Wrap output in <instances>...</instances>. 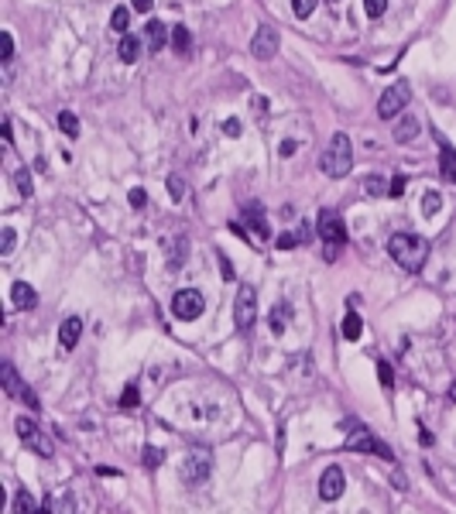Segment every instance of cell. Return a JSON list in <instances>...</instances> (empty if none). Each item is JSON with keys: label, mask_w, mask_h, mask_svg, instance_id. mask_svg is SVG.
<instances>
[{"label": "cell", "mask_w": 456, "mask_h": 514, "mask_svg": "<svg viewBox=\"0 0 456 514\" xmlns=\"http://www.w3.org/2000/svg\"><path fill=\"white\" fill-rule=\"evenodd\" d=\"M316 230H319V237L326 240V247H343L347 243V227H343L340 213H333V209H319Z\"/></svg>", "instance_id": "obj_9"}, {"label": "cell", "mask_w": 456, "mask_h": 514, "mask_svg": "<svg viewBox=\"0 0 456 514\" xmlns=\"http://www.w3.org/2000/svg\"><path fill=\"white\" fill-rule=\"evenodd\" d=\"M295 243H298V234H282L278 237V250H295Z\"/></svg>", "instance_id": "obj_39"}, {"label": "cell", "mask_w": 456, "mask_h": 514, "mask_svg": "<svg viewBox=\"0 0 456 514\" xmlns=\"http://www.w3.org/2000/svg\"><path fill=\"white\" fill-rule=\"evenodd\" d=\"M343 487H347V476L340 467H326L323 476H319V497L323 501H336V497H343Z\"/></svg>", "instance_id": "obj_12"}, {"label": "cell", "mask_w": 456, "mask_h": 514, "mask_svg": "<svg viewBox=\"0 0 456 514\" xmlns=\"http://www.w3.org/2000/svg\"><path fill=\"white\" fill-rule=\"evenodd\" d=\"M364 10H367V17H381L388 10V0H364Z\"/></svg>", "instance_id": "obj_37"}, {"label": "cell", "mask_w": 456, "mask_h": 514, "mask_svg": "<svg viewBox=\"0 0 456 514\" xmlns=\"http://www.w3.org/2000/svg\"><path fill=\"white\" fill-rule=\"evenodd\" d=\"M254 319H257V292L250 285H241L237 302H234V322H237L241 333H248L250 326H254Z\"/></svg>", "instance_id": "obj_7"}, {"label": "cell", "mask_w": 456, "mask_h": 514, "mask_svg": "<svg viewBox=\"0 0 456 514\" xmlns=\"http://www.w3.org/2000/svg\"><path fill=\"white\" fill-rule=\"evenodd\" d=\"M223 130H227V137H237V134H241V120H227Z\"/></svg>", "instance_id": "obj_41"}, {"label": "cell", "mask_w": 456, "mask_h": 514, "mask_svg": "<svg viewBox=\"0 0 456 514\" xmlns=\"http://www.w3.org/2000/svg\"><path fill=\"white\" fill-rule=\"evenodd\" d=\"M347 449H354V453H374V456H381V460H388V463H395V453L377 439L374 432H367L364 425H357L354 432L347 435V442H343Z\"/></svg>", "instance_id": "obj_4"}, {"label": "cell", "mask_w": 456, "mask_h": 514, "mask_svg": "<svg viewBox=\"0 0 456 514\" xmlns=\"http://www.w3.org/2000/svg\"><path fill=\"white\" fill-rule=\"evenodd\" d=\"M415 134H418V120H415L412 114L398 117V123H395V141H398V144H409Z\"/></svg>", "instance_id": "obj_16"}, {"label": "cell", "mask_w": 456, "mask_h": 514, "mask_svg": "<svg viewBox=\"0 0 456 514\" xmlns=\"http://www.w3.org/2000/svg\"><path fill=\"white\" fill-rule=\"evenodd\" d=\"M130 3H134V10H137V14H148L155 0H130Z\"/></svg>", "instance_id": "obj_43"}, {"label": "cell", "mask_w": 456, "mask_h": 514, "mask_svg": "<svg viewBox=\"0 0 456 514\" xmlns=\"http://www.w3.org/2000/svg\"><path fill=\"white\" fill-rule=\"evenodd\" d=\"M14 429H17V435H21V442L28 446V449H35L38 456H52L55 453V446H52V439L38 429V422L35 418H28V415H21L17 422H14Z\"/></svg>", "instance_id": "obj_5"}, {"label": "cell", "mask_w": 456, "mask_h": 514, "mask_svg": "<svg viewBox=\"0 0 456 514\" xmlns=\"http://www.w3.org/2000/svg\"><path fill=\"white\" fill-rule=\"evenodd\" d=\"M0 134H3V141H7V144L14 141V137H10V120H3V127H0Z\"/></svg>", "instance_id": "obj_45"}, {"label": "cell", "mask_w": 456, "mask_h": 514, "mask_svg": "<svg viewBox=\"0 0 456 514\" xmlns=\"http://www.w3.org/2000/svg\"><path fill=\"white\" fill-rule=\"evenodd\" d=\"M450 401H453V405H456V381H453V384H450Z\"/></svg>", "instance_id": "obj_46"}, {"label": "cell", "mask_w": 456, "mask_h": 514, "mask_svg": "<svg viewBox=\"0 0 456 514\" xmlns=\"http://www.w3.org/2000/svg\"><path fill=\"white\" fill-rule=\"evenodd\" d=\"M144 31H148V48H151V52H162V48H165L168 28L162 24V21H148V28H144Z\"/></svg>", "instance_id": "obj_17"}, {"label": "cell", "mask_w": 456, "mask_h": 514, "mask_svg": "<svg viewBox=\"0 0 456 514\" xmlns=\"http://www.w3.org/2000/svg\"><path fill=\"white\" fill-rule=\"evenodd\" d=\"M439 209H443V196H439V192H425V196H422V213H425V216H436Z\"/></svg>", "instance_id": "obj_29"}, {"label": "cell", "mask_w": 456, "mask_h": 514, "mask_svg": "<svg viewBox=\"0 0 456 514\" xmlns=\"http://www.w3.org/2000/svg\"><path fill=\"white\" fill-rule=\"evenodd\" d=\"M189 45H192V38H189V28L175 24V28H172V48H175L178 55H185V52H189Z\"/></svg>", "instance_id": "obj_24"}, {"label": "cell", "mask_w": 456, "mask_h": 514, "mask_svg": "<svg viewBox=\"0 0 456 514\" xmlns=\"http://www.w3.org/2000/svg\"><path fill=\"white\" fill-rule=\"evenodd\" d=\"M248 220H250V227H254L257 237H268V223H264V209H261V202H250L248 206Z\"/></svg>", "instance_id": "obj_22"}, {"label": "cell", "mask_w": 456, "mask_h": 514, "mask_svg": "<svg viewBox=\"0 0 456 514\" xmlns=\"http://www.w3.org/2000/svg\"><path fill=\"white\" fill-rule=\"evenodd\" d=\"M79 336H83V319H79V316L66 319V322H62V329H59V343H62V350H76Z\"/></svg>", "instance_id": "obj_14"}, {"label": "cell", "mask_w": 456, "mask_h": 514, "mask_svg": "<svg viewBox=\"0 0 456 514\" xmlns=\"http://www.w3.org/2000/svg\"><path fill=\"white\" fill-rule=\"evenodd\" d=\"M402 192H405V175H395V179H391V192H388V196L398 199Z\"/></svg>", "instance_id": "obj_40"}, {"label": "cell", "mask_w": 456, "mask_h": 514, "mask_svg": "<svg viewBox=\"0 0 456 514\" xmlns=\"http://www.w3.org/2000/svg\"><path fill=\"white\" fill-rule=\"evenodd\" d=\"M289 312H291V305H282V312H278V316L271 312L268 326H271V333H275V336H282V333H285V316H289Z\"/></svg>", "instance_id": "obj_32"}, {"label": "cell", "mask_w": 456, "mask_h": 514, "mask_svg": "<svg viewBox=\"0 0 456 514\" xmlns=\"http://www.w3.org/2000/svg\"><path fill=\"white\" fill-rule=\"evenodd\" d=\"M360 192L367 199H377V196H384V192H391V186H384L381 175H364L360 179Z\"/></svg>", "instance_id": "obj_18"}, {"label": "cell", "mask_w": 456, "mask_h": 514, "mask_svg": "<svg viewBox=\"0 0 456 514\" xmlns=\"http://www.w3.org/2000/svg\"><path fill=\"white\" fill-rule=\"evenodd\" d=\"M182 480L185 483H203V480H209V474H213V456H209L206 449H196V453H189L185 460H182Z\"/></svg>", "instance_id": "obj_8"}, {"label": "cell", "mask_w": 456, "mask_h": 514, "mask_svg": "<svg viewBox=\"0 0 456 514\" xmlns=\"http://www.w3.org/2000/svg\"><path fill=\"white\" fill-rule=\"evenodd\" d=\"M117 55H121V62L134 66L137 55H141V41L134 38V35H124V38H121V48H117Z\"/></svg>", "instance_id": "obj_19"}, {"label": "cell", "mask_w": 456, "mask_h": 514, "mask_svg": "<svg viewBox=\"0 0 456 514\" xmlns=\"http://www.w3.org/2000/svg\"><path fill=\"white\" fill-rule=\"evenodd\" d=\"M295 148H298V144H295V141H285V144H282V155H285V158H289V155H295Z\"/></svg>", "instance_id": "obj_44"}, {"label": "cell", "mask_w": 456, "mask_h": 514, "mask_svg": "<svg viewBox=\"0 0 456 514\" xmlns=\"http://www.w3.org/2000/svg\"><path fill=\"white\" fill-rule=\"evenodd\" d=\"M0 52H3V55H0L3 62H10V59H14V38H10V31H3V35H0Z\"/></svg>", "instance_id": "obj_35"}, {"label": "cell", "mask_w": 456, "mask_h": 514, "mask_svg": "<svg viewBox=\"0 0 456 514\" xmlns=\"http://www.w3.org/2000/svg\"><path fill=\"white\" fill-rule=\"evenodd\" d=\"M316 3L319 0H291V10H295V17H309L316 10Z\"/></svg>", "instance_id": "obj_34"}, {"label": "cell", "mask_w": 456, "mask_h": 514, "mask_svg": "<svg viewBox=\"0 0 456 514\" xmlns=\"http://www.w3.org/2000/svg\"><path fill=\"white\" fill-rule=\"evenodd\" d=\"M14 230H10V227H3V230H0V254H10V250H14Z\"/></svg>", "instance_id": "obj_36"}, {"label": "cell", "mask_w": 456, "mask_h": 514, "mask_svg": "<svg viewBox=\"0 0 456 514\" xmlns=\"http://www.w3.org/2000/svg\"><path fill=\"white\" fill-rule=\"evenodd\" d=\"M168 196L175 199V202H182V196H185V182L178 175H168Z\"/></svg>", "instance_id": "obj_33"}, {"label": "cell", "mask_w": 456, "mask_h": 514, "mask_svg": "<svg viewBox=\"0 0 456 514\" xmlns=\"http://www.w3.org/2000/svg\"><path fill=\"white\" fill-rule=\"evenodd\" d=\"M59 127H62L69 137H76V134H79V120H76L73 110H62V114H59Z\"/></svg>", "instance_id": "obj_28"}, {"label": "cell", "mask_w": 456, "mask_h": 514, "mask_svg": "<svg viewBox=\"0 0 456 514\" xmlns=\"http://www.w3.org/2000/svg\"><path fill=\"white\" fill-rule=\"evenodd\" d=\"M14 514H38V501L31 490H17L14 494Z\"/></svg>", "instance_id": "obj_20"}, {"label": "cell", "mask_w": 456, "mask_h": 514, "mask_svg": "<svg viewBox=\"0 0 456 514\" xmlns=\"http://www.w3.org/2000/svg\"><path fill=\"white\" fill-rule=\"evenodd\" d=\"M360 333H364V319L350 309V316L343 319V340H360Z\"/></svg>", "instance_id": "obj_23"}, {"label": "cell", "mask_w": 456, "mask_h": 514, "mask_svg": "<svg viewBox=\"0 0 456 514\" xmlns=\"http://www.w3.org/2000/svg\"><path fill=\"white\" fill-rule=\"evenodd\" d=\"M319 168H323V175H330V179H343V175H350V168H354V144H350V134H333L330 137V148L323 151V158H319Z\"/></svg>", "instance_id": "obj_2"}, {"label": "cell", "mask_w": 456, "mask_h": 514, "mask_svg": "<svg viewBox=\"0 0 456 514\" xmlns=\"http://www.w3.org/2000/svg\"><path fill=\"white\" fill-rule=\"evenodd\" d=\"M14 186H17L21 196H31V192H35V182H31L28 168H17V172H14Z\"/></svg>", "instance_id": "obj_26"}, {"label": "cell", "mask_w": 456, "mask_h": 514, "mask_svg": "<svg viewBox=\"0 0 456 514\" xmlns=\"http://www.w3.org/2000/svg\"><path fill=\"white\" fill-rule=\"evenodd\" d=\"M436 144H439V168H443V179L456 182V148L436 130Z\"/></svg>", "instance_id": "obj_13"}, {"label": "cell", "mask_w": 456, "mask_h": 514, "mask_svg": "<svg viewBox=\"0 0 456 514\" xmlns=\"http://www.w3.org/2000/svg\"><path fill=\"white\" fill-rule=\"evenodd\" d=\"M10 302H14V309H31V305L38 302V292H35L28 281H14V288H10Z\"/></svg>", "instance_id": "obj_15"}, {"label": "cell", "mask_w": 456, "mask_h": 514, "mask_svg": "<svg viewBox=\"0 0 456 514\" xmlns=\"http://www.w3.org/2000/svg\"><path fill=\"white\" fill-rule=\"evenodd\" d=\"M203 309H206V302H203V295H199L196 288H182V292H175V298H172V312H175V319H182V322L199 319Z\"/></svg>", "instance_id": "obj_6"}, {"label": "cell", "mask_w": 456, "mask_h": 514, "mask_svg": "<svg viewBox=\"0 0 456 514\" xmlns=\"http://www.w3.org/2000/svg\"><path fill=\"white\" fill-rule=\"evenodd\" d=\"M377 381H381V388H384V391H391V388H395V370H391V363H384V360L377 363Z\"/></svg>", "instance_id": "obj_30"}, {"label": "cell", "mask_w": 456, "mask_h": 514, "mask_svg": "<svg viewBox=\"0 0 456 514\" xmlns=\"http://www.w3.org/2000/svg\"><path fill=\"white\" fill-rule=\"evenodd\" d=\"M409 100H412V86H409V82H391V86L381 93V100H377V117L381 120L398 117V114L409 107Z\"/></svg>", "instance_id": "obj_3"}, {"label": "cell", "mask_w": 456, "mask_h": 514, "mask_svg": "<svg viewBox=\"0 0 456 514\" xmlns=\"http://www.w3.org/2000/svg\"><path fill=\"white\" fill-rule=\"evenodd\" d=\"M220 268H223V278H227V281H234V268H230L227 254H220Z\"/></svg>", "instance_id": "obj_42"}, {"label": "cell", "mask_w": 456, "mask_h": 514, "mask_svg": "<svg viewBox=\"0 0 456 514\" xmlns=\"http://www.w3.org/2000/svg\"><path fill=\"white\" fill-rule=\"evenodd\" d=\"M182 261H185V237H175L172 243H168V268L178 271Z\"/></svg>", "instance_id": "obj_21"}, {"label": "cell", "mask_w": 456, "mask_h": 514, "mask_svg": "<svg viewBox=\"0 0 456 514\" xmlns=\"http://www.w3.org/2000/svg\"><path fill=\"white\" fill-rule=\"evenodd\" d=\"M137 405H141V388H137V381H130L121 395V408H137Z\"/></svg>", "instance_id": "obj_27"}, {"label": "cell", "mask_w": 456, "mask_h": 514, "mask_svg": "<svg viewBox=\"0 0 456 514\" xmlns=\"http://www.w3.org/2000/svg\"><path fill=\"white\" fill-rule=\"evenodd\" d=\"M0 377H3V391H7V395L21 398L31 411H38V398H35V391H31V388H24V381L17 377V370H14L10 363H3V367H0Z\"/></svg>", "instance_id": "obj_10"}, {"label": "cell", "mask_w": 456, "mask_h": 514, "mask_svg": "<svg viewBox=\"0 0 456 514\" xmlns=\"http://www.w3.org/2000/svg\"><path fill=\"white\" fill-rule=\"evenodd\" d=\"M127 24H130V10H127V7H114V14H110V31L127 35Z\"/></svg>", "instance_id": "obj_25"}, {"label": "cell", "mask_w": 456, "mask_h": 514, "mask_svg": "<svg viewBox=\"0 0 456 514\" xmlns=\"http://www.w3.org/2000/svg\"><path fill=\"white\" fill-rule=\"evenodd\" d=\"M278 31L271 28V24H261L257 31H254V38H250V55L254 59H271L275 52H278Z\"/></svg>", "instance_id": "obj_11"}, {"label": "cell", "mask_w": 456, "mask_h": 514, "mask_svg": "<svg viewBox=\"0 0 456 514\" xmlns=\"http://www.w3.org/2000/svg\"><path fill=\"white\" fill-rule=\"evenodd\" d=\"M388 254H391V261L402 271L418 275L425 268V261H429V243L418 237V234H395V237L388 240Z\"/></svg>", "instance_id": "obj_1"}, {"label": "cell", "mask_w": 456, "mask_h": 514, "mask_svg": "<svg viewBox=\"0 0 456 514\" xmlns=\"http://www.w3.org/2000/svg\"><path fill=\"white\" fill-rule=\"evenodd\" d=\"M130 206H134V209H141V206H144V202H148V196H144V189H141V186H134V189H130Z\"/></svg>", "instance_id": "obj_38"}, {"label": "cell", "mask_w": 456, "mask_h": 514, "mask_svg": "<svg viewBox=\"0 0 456 514\" xmlns=\"http://www.w3.org/2000/svg\"><path fill=\"white\" fill-rule=\"evenodd\" d=\"M165 463V453H158L155 446H144V470H158Z\"/></svg>", "instance_id": "obj_31"}]
</instances>
